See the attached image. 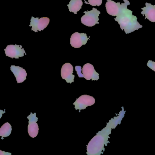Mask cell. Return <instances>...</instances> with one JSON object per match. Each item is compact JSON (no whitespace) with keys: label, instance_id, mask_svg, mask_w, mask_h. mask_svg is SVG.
Returning a JSON list of instances; mask_svg holds the SVG:
<instances>
[{"label":"cell","instance_id":"1","mask_svg":"<svg viewBox=\"0 0 155 155\" xmlns=\"http://www.w3.org/2000/svg\"><path fill=\"white\" fill-rule=\"evenodd\" d=\"M124 1V3H122L120 12L115 20L119 24L121 29L127 34L142 28L143 26L138 22L137 17L133 14V11L127 8L130 2L127 0Z\"/></svg>","mask_w":155,"mask_h":155},{"label":"cell","instance_id":"2","mask_svg":"<svg viewBox=\"0 0 155 155\" xmlns=\"http://www.w3.org/2000/svg\"><path fill=\"white\" fill-rule=\"evenodd\" d=\"M104 133L102 131L97 133V135L95 136L90 141L87 146V154L95 155L99 154L103 150L104 144L107 145V138L105 137L108 136V135H106L103 136Z\"/></svg>","mask_w":155,"mask_h":155},{"label":"cell","instance_id":"3","mask_svg":"<svg viewBox=\"0 0 155 155\" xmlns=\"http://www.w3.org/2000/svg\"><path fill=\"white\" fill-rule=\"evenodd\" d=\"M83 15L81 18V22L85 25L88 27H92L95 25L96 24H99V14L100 11H98L96 8H93L90 11H85Z\"/></svg>","mask_w":155,"mask_h":155},{"label":"cell","instance_id":"4","mask_svg":"<svg viewBox=\"0 0 155 155\" xmlns=\"http://www.w3.org/2000/svg\"><path fill=\"white\" fill-rule=\"evenodd\" d=\"M5 55L11 58L18 59L19 57H23L25 53L24 49L22 46L18 45H10L6 46L4 50Z\"/></svg>","mask_w":155,"mask_h":155},{"label":"cell","instance_id":"5","mask_svg":"<svg viewBox=\"0 0 155 155\" xmlns=\"http://www.w3.org/2000/svg\"><path fill=\"white\" fill-rule=\"evenodd\" d=\"M95 103V99L93 96L87 95L81 96L76 99L73 105L75 106L76 110H80L85 109L88 106L93 105Z\"/></svg>","mask_w":155,"mask_h":155},{"label":"cell","instance_id":"6","mask_svg":"<svg viewBox=\"0 0 155 155\" xmlns=\"http://www.w3.org/2000/svg\"><path fill=\"white\" fill-rule=\"evenodd\" d=\"M50 19L48 17H43L42 18H35L32 16L31 20L30 26H31L32 31L35 32L41 31L44 30L50 23Z\"/></svg>","mask_w":155,"mask_h":155},{"label":"cell","instance_id":"7","mask_svg":"<svg viewBox=\"0 0 155 155\" xmlns=\"http://www.w3.org/2000/svg\"><path fill=\"white\" fill-rule=\"evenodd\" d=\"M88 40L89 38L87 36L86 34L75 32L71 36L70 43L74 48H78L85 45Z\"/></svg>","mask_w":155,"mask_h":155},{"label":"cell","instance_id":"8","mask_svg":"<svg viewBox=\"0 0 155 155\" xmlns=\"http://www.w3.org/2000/svg\"><path fill=\"white\" fill-rule=\"evenodd\" d=\"M29 119V125L28 126V132L29 136L31 137L35 138L37 136L39 133V126L37 123V121L38 118L36 116V113L31 114L27 117Z\"/></svg>","mask_w":155,"mask_h":155},{"label":"cell","instance_id":"9","mask_svg":"<svg viewBox=\"0 0 155 155\" xmlns=\"http://www.w3.org/2000/svg\"><path fill=\"white\" fill-rule=\"evenodd\" d=\"M83 77L87 80H98L99 74L95 70L94 66L90 63H87L83 66L82 68Z\"/></svg>","mask_w":155,"mask_h":155},{"label":"cell","instance_id":"10","mask_svg":"<svg viewBox=\"0 0 155 155\" xmlns=\"http://www.w3.org/2000/svg\"><path fill=\"white\" fill-rule=\"evenodd\" d=\"M74 68L70 63H66L63 65L61 70V75L62 79L66 80L67 83H73L74 82V75L73 73Z\"/></svg>","mask_w":155,"mask_h":155},{"label":"cell","instance_id":"11","mask_svg":"<svg viewBox=\"0 0 155 155\" xmlns=\"http://www.w3.org/2000/svg\"><path fill=\"white\" fill-rule=\"evenodd\" d=\"M141 14L143 16H145V19H147L152 22H155V5L146 2L145 6L142 8Z\"/></svg>","mask_w":155,"mask_h":155},{"label":"cell","instance_id":"12","mask_svg":"<svg viewBox=\"0 0 155 155\" xmlns=\"http://www.w3.org/2000/svg\"><path fill=\"white\" fill-rule=\"evenodd\" d=\"M105 6L107 13L112 16H115L119 13L122 3H116L112 0H107Z\"/></svg>","mask_w":155,"mask_h":155},{"label":"cell","instance_id":"13","mask_svg":"<svg viewBox=\"0 0 155 155\" xmlns=\"http://www.w3.org/2000/svg\"><path fill=\"white\" fill-rule=\"evenodd\" d=\"M10 68L14 75L18 83H23L26 80L27 73L24 69L20 66L13 65L11 66Z\"/></svg>","mask_w":155,"mask_h":155},{"label":"cell","instance_id":"14","mask_svg":"<svg viewBox=\"0 0 155 155\" xmlns=\"http://www.w3.org/2000/svg\"><path fill=\"white\" fill-rule=\"evenodd\" d=\"M83 2L82 0H71L70 3L67 5L70 12L76 14L82 8Z\"/></svg>","mask_w":155,"mask_h":155},{"label":"cell","instance_id":"15","mask_svg":"<svg viewBox=\"0 0 155 155\" xmlns=\"http://www.w3.org/2000/svg\"><path fill=\"white\" fill-rule=\"evenodd\" d=\"M12 128L11 124L8 123H6L2 126L0 128V136H2V139L3 137L9 136L12 133Z\"/></svg>","mask_w":155,"mask_h":155},{"label":"cell","instance_id":"16","mask_svg":"<svg viewBox=\"0 0 155 155\" xmlns=\"http://www.w3.org/2000/svg\"><path fill=\"white\" fill-rule=\"evenodd\" d=\"M85 3L86 4H88L93 6H100L102 3V0H88L87 2L85 0Z\"/></svg>","mask_w":155,"mask_h":155},{"label":"cell","instance_id":"17","mask_svg":"<svg viewBox=\"0 0 155 155\" xmlns=\"http://www.w3.org/2000/svg\"><path fill=\"white\" fill-rule=\"evenodd\" d=\"M147 66L150 69L155 72V62H153L151 60H149L147 62Z\"/></svg>","mask_w":155,"mask_h":155},{"label":"cell","instance_id":"18","mask_svg":"<svg viewBox=\"0 0 155 155\" xmlns=\"http://www.w3.org/2000/svg\"><path fill=\"white\" fill-rule=\"evenodd\" d=\"M12 153H6L4 151H2V150H0V155H11Z\"/></svg>","mask_w":155,"mask_h":155},{"label":"cell","instance_id":"19","mask_svg":"<svg viewBox=\"0 0 155 155\" xmlns=\"http://www.w3.org/2000/svg\"><path fill=\"white\" fill-rule=\"evenodd\" d=\"M4 113H5V111H2V110H0V119L2 118L3 114Z\"/></svg>","mask_w":155,"mask_h":155}]
</instances>
